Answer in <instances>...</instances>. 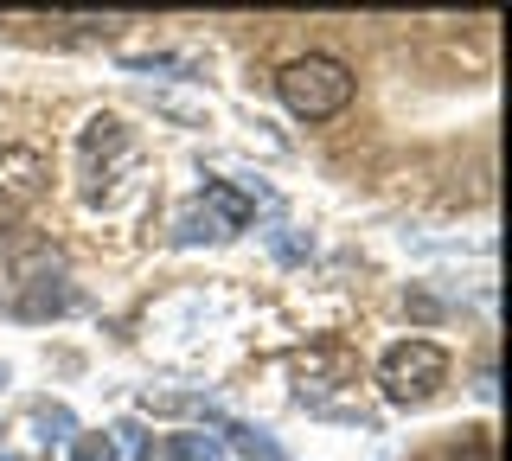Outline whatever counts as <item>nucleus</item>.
Masks as SVG:
<instances>
[{
    "instance_id": "obj_1",
    "label": "nucleus",
    "mask_w": 512,
    "mask_h": 461,
    "mask_svg": "<svg viewBox=\"0 0 512 461\" xmlns=\"http://www.w3.org/2000/svg\"><path fill=\"white\" fill-rule=\"evenodd\" d=\"M352 71L340 65V58H327V52H308V58H288V65L276 71V97L288 103V116H301V122H327V116H340V109L352 103Z\"/></svg>"
},
{
    "instance_id": "obj_7",
    "label": "nucleus",
    "mask_w": 512,
    "mask_h": 461,
    "mask_svg": "<svg viewBox=\"0 0 512 461\" xmlns=\"http://www.w3.org/2000/svg\"><path fill=\"white\" fill-rule=\"evenodd\" d=\"M0 385H7V365H0Z\"/></svg>"
},
{
    "instance_id": "obj_5",
    "label": "nucleus",
    "mask_w": 512,
    "mask_h": 461,
    "mask_svg": "<svg viewBox=\"0 0 512 461\" xmlns=\"http://www.w3.org/2000/svg\"><path fill=\"white\" fill-rule=\"evenodd\" d=\"M224 442L205 436V429H180V436H154L141 442V461H218Z\"/></svg>"
},
{
    "instance_id": "obj_8",
    "label": "nucleus",
    "mask_w": 512,
    "mask_h": 461,
    "mask_svg": "<svg viewBox=\"0 0 512 461\" xmlns=\"http://www.w3.org/2000/svg\"><path fill=\"white\" fill-rule=\"evenodd\" d=\"M7 461H26V455H7Z\"/></svg>"
},
{
    "instance_id": "obj_4",
    "label": "nucleus",
    "mask_w": 512,
    "mask_h": 461,
    "mask_svg": "<svg viewBox=\"0 0 512 461\" xmlns=\"http://www.w3.org/2000/svg\"><path fill=\"white\" fill-rule=\"evenodd\" d=\"M52 186V161L39 148H20V141H0V225H13L20 212L45 199Z\"/></svg>"
},
{
    "instance_id": "obj_6",
    "label": "nucleus",
    "mask_w": 512,
    "mask_h": 461,
    "mask_svg": "<svg viewBox=\"0 0 512 461\" xmlns=\"http://www.w3.org/2000/svg\"><path fill=\"white\" fill-rule=\"evenodd\" d=\"M71 461H122L116 436H71Z\"/></svg>"
},
{
    "instance_id": "obj_3",
    "label": "nucleus",
    "mask_w": 512,
    "mask_h": 461,
    "mask_svg": "<svg viewBox=\"0 0 512 461\" xmlns=\"http://www.w3.org/2000/svg\"><path fill=\"white\" fill-rule=\"evenodd\" d=\"M250 212H256V205L237 193V186L212 180L180 218H173V244H218V237H237V231L250 225Z\"/></svg>"
},
{
    "instance_id": "obj_2",
    "label": "nucleus",
    "mask_w": 512,
    "mask_h": 461,
    "mask_svg": "<svg viewBox=\"0 0 512 461\" xmlns=\"http://www.w3.org/2000/svg\"><path fill=\"white\" fill-rule=\"evenodd\" d=\"M442 378H448V353H442L436 340H397L391 353L378 359L384 397H391V404H404V410L429 404V397L442 391Z\"/></svg>"
}]
</instances>
